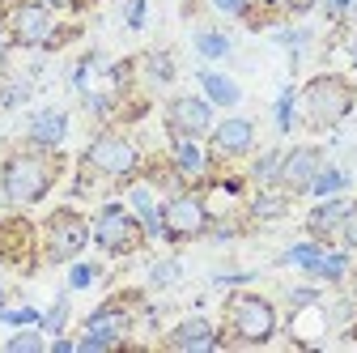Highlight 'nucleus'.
<instances>
[{
  "instance_id": "f257e3e1",
  "label": "nucleus",
  "mask_w": 357,
  "mask_h": 353,
  "mask_svg": "<svg viewBox=\"0 0 357 353\" xmlns=\"http://www.w3.org/2000/svg\"><path fill=\"white\" fill-rule=\"evenodd\" d=\"M56 183V162L43 153H13L5 162V196L13 204H34Z\"/></svg>"
},
{
  "instance_id": "f03ea898",
  "label": "nucleus",
  "mask_w": 357,
  "mask_h": 353,
  "mask_svg": "<svg viewBox=\"0 0 357 353\" xmlns=\"http://www.w3.org/2000/svg\"><path fill=\"white\" fill-rule=\"evenodd\" d=\"M302 98H306V115L315 128H332L353 111V90L344 77H315Z\"/></svg>"
},
{
  "instance_id": "7ed1b4c3",
  "label": "nucleus",
  "mask_w": 357,
  "mask_h": 353,
  "mask_svg": "<svg viewBox=\"0 0 357 353\" xmlns=\"http://www.w3.org/2000/svg\"><path fill=\"white\" fill-rule=\"evenodd\" d=\"M230 328L238 340L247 345H259L277 332V311H273V302L268 298H255V294H238L230 298Z\"/></svg>"
},
{
  "instance_id": "20e7f679",
  "label": "nucleus",
  "mask_w": 357,
  "mask_h": 353,
  "mask_svg": "<svg viewBox=\"0 0 357 353\" xmlns=\"http://www.w3.org/2000/svg\"><path fill=\"white\" fill-rule=\"evenodd\" d=\"M94 239H98L102 251L123 255V251H137V247H141V226H137V217H132L128 209L107 204V209L98 213V222H94Z\"/></svg>"
},
{
  "instance_id": "39448f33",
  "label": "nucleus",
  "mask_w": 357,
  "mask_h": 353,
  "mask_svg": "<svg viewBox=\"0 0 357 353\" xmlns=\"http://www.w3.org/2000/svg\"><path fill=\"white\" fill-rule=\"evenodd\" d=\"M208 226V213L196 196H174L166 209H162V234L183 243V239H196L200 230Z\"/></svg>"
},
{
  "instance_id": "423d86ee",
  "label": "nucleus",
  "mask_w": 357,
  "mask_h": 353,
  "mask_svg": "<svg viewBox=\"0 0 357 353\" xmlns=\"http://www.w3.org/2000/svg\"><path fill=\"white\" fill-rule=\"evenodd\" d=\"M85 239H89V230H85V222L77 213H68V209H60L52 222H47V255L56 260V264H64V260H73L81 247H85Z\"/></svg>"
},
{
  "instance_id": "0eeeda50",
  "label": "nucleus",
  "mask_w": 357,
  "mask_h": 353,
  "mask_svg": "<svg viewBox=\"0 0 357 353\" xmlns=\"http://www.w3.org/2000/svg\"><path fill=\"white\" fill-rule=\"evenodd\" d=\"M85 166H94L102 174H128L137 166V149H132L123 137H98L85 153Z\"/></svg>"
},
{
  "instance_id": "6e6552de",
  "label": "nucleus",
  "mask_w": 357,
  "mask_h": 353,
  "mask_svg": "<svg viewBox=\"0 0 357 353\" xmlns=\"http://www.w3.org/2000/svg\"><path fill=\"white\" fill-rule=\"evenodd\" d=\"M166 123H170L174 137H200L213 123V107L204 98H174L166 111Z\"/></svg>"
},
{
  "instance_id": "1a4fd4ad",
  "label": "nucleus",
  "mask_w": 357,
  "mask_h": 353,
  "mask_svg": "<svg viewBox=\"0 0 357 353\" xmlns=\"http://www.w3.org/2000/svg\"><path fill=\"white\" fill-rule=\"evenodd\" d=\"M315 174H319V149H294V153L281 162L277 179L285 183V192H310Z\"/></svg>"
},
{
  "instance_id": "9d476101",
  "label": "nucleus",
  "mask_w": 357,
  "mask_h": 353,
  "mask_svg": "<svg viewBox=\"0 0 357 353\" xmlns=\"http://www.w3.org/2000/svg\"><path fill=\"white\" fill-rule=\"evenodd\" d=\"M47 34H52V13L43 5H22L13 13V38L22 47H38V43H47Z\"/></svg>"
},
{
  "instance_id": "9b49d317",
  "label": "nucleus",
  "mask_w": 357,
  "mask_h": 353,
  "mask_svg": "<svg viewBox=\"0 0 357 353\" xmlns=\"http://www.w3.org/2000/svg\"><path fill=\"white\" fill-rule=\"evenodd\" d=\"M64 132H68L64 111H38V115L30 119V141L43 145V149H56V145L64 141Z\"/></svg>"
},
{
  "instance_id": "f8f14e48",
  "label": "nucleus",
  "mask_w": 357,
  "mask_h": 353,
  "mask_svg": "<svg viewBox=\"0 0 357 353\" xmlns=\"http://www.w3.org/2000/svg\"><path fill=\"white\" fill-rule=\"evenodd\" d=\"M251 123L247 119H226L217 132H213V145H217V153H247L251 149Z\"/></svg>"
},
{
  "instance_id": "ddd939ff",
  "label": "nucleus",
  "mask_w": 357,
  "mask_h": 353,
  "mask_svg": "<svg viewBox=\"0 0 357 353\" xmlns=\"http://www.w3.org/2000/svg\"><path fill=\"white\" fill-rule=\"evenodd\" d=\"M170 345H174V349H192V353H200V349H213L217 336H213L208 320H188V324H178V328L170 332Z\"/></svg>"
},
{
  "instance_id": "4468645a",
  "label": "nucleus",
  "mask_w": 357,
  "mask_h": 353,
  "mask_svg": "<svg viewBox=\"0 0 357 353\" xmlns=\"http://www.w3.org/2000/svg\"><path fill=\"white\" fill-rule=\"evenodd\" d=\"M344 200H328V204H319L315 213H310V234L315 239H332L336 230H340V217H344Z\"/></svg>"
},
{
  "instance_id": "2eb2a0df",
  "label": "nucleus",
  "mask_w": 357,
  "mask_h": 353,
  "mask_svg": "<svg viewBox=\"0 0 357 353\" xmlns=\"http://www.w3.org/2000/svg\"><path fill=\"white\" fill-rule=\"evenodd\" d=\"M200 81H204V90H208L213 103H221V107H234V103H238V85H234L230 77H221V73H200Z\"/></svg>"
},
{
  "instance_id": "dca6fc26",
  "label": "nucleus",
  "mask_w": 357,
  "mask_h": 353,
  "mask_svg": "<svg viewBox=\"0 0 357 353\" xmlns=\"http://www.w3.org/2000/svg\"><path fill=\"white\" fill-rule=\"evenodd\" d=\"M174 162H178V170H183V174H200L204 170V153H200L196 137H178L174 141Z\"/></svg>"
},
{
  "instance_id": "f3484780",
  "label": "nucleus",
  "mask_w": 357,
  "mask_h": 353,
  "mask_svg": "<svg viewBox=\"0 0 357 353\" xmlns=\"http://www.w3.org/2000/svg\"><path fill=\"white\" fill-rule=\"evenodd\" d=\"M132 204H137V213H141V222H145V230H162V213L153 209V200H149V192L145 188H137V192H132Z\"/></svg>"
},
{
  "instance_id": "a211bd4d",
  "label": "nucleus",
  "mask_w": 357,
  "mask_h": 353,
  "mask_svg": "<svg viewBox=\"0 0 357 353\" xmlns=\"http://www.w3.org/2000/svg\"><path fill=\"white\" fill-rule=\"evenodd\" d=\"M319 260H324V251L315 243H298V247L285 251V264H302V269H310V273L319 269Z\"/></svg>"
},
{
  "instance_id": "6ab92c4d",
  "label": "nucleus",
  "mask_w": 357,
  "mask_h": 353,
  "mask_svg": "<svg viewBox=\"0 0 357 353\" xmlns=\"http://www.w3.org/2000/svg\"><path fill=\"white\" fill-rule=\"evenodd\" d=\"M344 183H349V174H344V170H319V174H315V183H310V192L332 196V192H340Z\"/></svg>"
},
{
  "instance_id": "aec40b11",
  "label": "nucleus",
  "mask_w": 357,
  "mask_h": 353,
  "mask_svg": "<svg viewBox=\"0 0 357 353\" xmlns=\"http://www.w3.org/2000/svg\"><path fill=\"white\" fill-rule=\"evenodd\" d=\"M196 47H200V56L217 60V56H226V52H230V38H226V34H213V30H208V34H200V38H196Z\"/></svg>"
},
{
  "instance_id": "412c9836",
  "label": "nucleus",
  "mask_w": 357,
  "mask_h": 353,
  "mask_svg": "<svg viewBox=\"0 0 357 353\" xmlns=\"http://www.w3.org/2000/svg\"><path fill=\"white\" fill-rule=\"evenodd\" d=\"M344 269H349V260H344V255H324L315 273H319V277H328V281H340V277H344Z\"/></svg>"
},
{
  "instance_id": "4be33fe9",
  "label": "nucleus",
  "mask_w": 357,
  "mask_h": 353,
  "mask_svg": "<svg viewBox=\"0 0 357 353\" xmlns=\"http://www.w3.org/2000/svg\"><path fill=\"white\" fill-rule=\"evenodd\" d=\"M43 315L34 306H22V311H0V324H13V328H26V324H38Z\"/></svg>"
},
{
  "instance_id": "5701e85b",
  "label": "nucleus",
  "mask_w": 357,
  "mask_h": 353,
  "mask_svg": "<svg viewBox=\"0 0 357 353\" xmlns=\"http://www.w3.org/2000/svg\"><path fill=\"white\" fill-rule=\"evenodd\" d=\"M340 239H344V247H357V204H349L340 217Z\"/></svg>"
},
{
  "instance_id": "b1692460",
  "label": "nucleus",
  "mask_w": 357,
  "mask_h": 353,
  "mask_svg": "<svg viewBox=\"0 0 357 353\" xmlns=\"http://www.w3.org/2000/svg\"><path fill=\"white\" fill-rule=\"evenodd\" d=\"M277 128H281V132L294 128V90H285L281 103H277Z\"/></svg>"
},
{
  "instance_id": "393cba45",
  "label": "nucleus",
  "mask_w": 357,
  "mask_h": 353,
  "mask_svg": "<svg viewBox=\"0 0 357 353\" xmlns=\"http://www.w3.org/2000/svg\"><path fill=\"white\" fill-rule=\"evenodd\" d=\"M285 213V196H259L255 200V217H281Z\"/></svg>"
},
{
  "instance_id": "a878e982",
  "label": "nucleus",
  "mask_w": 357,
  "mask_h": 353,
  "mask_svg": "<svg viewBox=\"0 0 357 353\" xmlns=\"http://www.w3.org/2000/svg\"><path fill=\"white\" fill-rule=\"evenodd\" d=\"M64 320H68V302L60 298L52 311H47V320H43V328H47V332H60V328H64Z\"/></svg>"
},
{
  "instance_id": "bb28decb",
  "label": "nucleus",
  "mask_w": 357,
  "mask_h": 353,
  "mask_svg": "<svg viewBox=\"0 0 357 353\" xmlns=\"http://www.w3.org/2000/svg\"><path fill=\"white\" fill-rule=\"evenodd\" d=\"M38 349H43V340L34 332H22V336L9 340V353H38Z\"/></svg>"
},
{
  "instance_id": "cd10ccee",
  "label": "nucleus",
  "mask_w": 357,
  "mask_h": 353,
  "mask_svg": "<svg viewBox=\"0 0 357 353\" xmlns=\"http://www.w3.org/2000/svg\"><path fill=\"white\" fill-rule=\"evenodd\" d=\"M149 73H153V81H170V77H174L170 56H149Z\"/></svg>"
},
{
  "instance_id": "c85d7f7f",
  "label": "nucleus",
  "mask_w": 357,
  "mask_h": 353,
  "mask_svg": "<svg viewBox=\"0 0 357 353\" xmlns=\"http://www.w3.org/2000/svg\"><path fill=\"white\" fill-rule=\"evenodd\" d=\"M277 170H281V158H277V153H268V158L255 166V174H259V179H277Z\"/></svg>"
},
{
  "instance_id": "c756f323",
  "label": "nucleus",
  "mask_w": 357,
  "mask_h": 353,
  "mask_svg": "<svg viewBox=\"0 0 357 353\" xmlns=\"http://www.w3.org/2000/svg\"><path fill=\"white\" fill-rule=\"evenodd\" d=\"M94 277H98V273L89 269V264H77V269H73V290H85L89 281H94Z\"/></svg>"
},
{
  "instance_id": "7c9ffc66",
  "label": "nucleus",
  "mask_w": 357,
  "mask_h": 353,
  "mask_svg": "<svg viewBox=\"0 0 357 353\" xmlns=\"http://www.w3.org/2000/svg\"><path fill=\"white\" fill-rule=\"evenodd\" d=\"M178 277V264H153V281L158 285H170Z\"/></svg>"
},
{
  "instance_id": "2f4dec72",
  "label": "nucleus",
  "mask_w": 357,
  "mask_h": 353,
  "mask_svg": "<svg viewBox=\"0 0 357 353\" xmlns=\"http://www.w3.org/2000/svg\"><path fill=\"white\" fill-rule=\"evenodd\" d=\"M141 22H145V0H128V26L137 30Z\"/></svg>"
},
{
  "instance_id": "473e14b6",
  "label": "nucleus",
  "mask_w": 357,
  "mask_h": 353,
  "mask_svg": "<svg viewBox=\"0 0 357 353\" xmlns=\"http://www.w3.org/2000/svg\"><path fill=\"white\" fill-rule=\"evenodd\" d=\"M315 302V290H294V306H310Z\"/></svg>"
},
{
  "instance_id": "72a5a7b5",
  "label": "nucleus",
  "mask_w": 357,
  "mask_h": 353,
  "mask_svg": "<svg viewBox=\"0 0 357 353\" xmlns=\"http://www.w3.org/2000/svg\"><path fill=\"white\" fill-rule=\"evenodd\" d=\"M213 5H217V9H226V13H238V9H243V0H213Z\"/></svg>"
},
{
  "instance_id": "f704fd0d",
  "label": "nucleus",
  "mask_w": 357,
  "mask_h": 353,
  "mask_svg": "<svg viewBox=\"0 0 357 353\" xmlns=\"http://www.w3.org/2000/svg\"><path fill=\"white\" fill-rule=\"evenodd\" d=\"M310 5H315V0H289V9H294V13H306Z\"/></svg>"
},
{
  "instance_id": "c9c22d12",
  "label": "nucleus",
  "mask_w": 357,
  "mask_h": 353,
  "mask_svg": "<svg viewBox=\"0 0 357 353\" xmlns=\"http://www.w3.org/2000/svg\"><path fill=\"white\" fill-rule=\"evenodd\" d=\"M324 5H328L332 13H340V9H349V5H353V0H324Z\"/></svg>"
},
{
  "instance_id": "e433bc0d",
  "label": "nucleus",
  "mask_w": 357,
  "mask_h": 353,
  "mask_svg": "<svg viewBox=\"0 0 357 353\" xmlns=\"http://www.w3.org/2000/svg\"><path fill=\"white\" fill-rule=\"evenodd\" d=\"M52 5H73V0H52Z\"/></svg>"
},
{
  "instance_id": "4c0bfd02",
  "label": "nucleus",
  "mask_w": 357,
  "mask_h": 353,
  "mask_svg": "<svg viewBox=\"0 0 357 353\" xmlns=\"http://www.w3.org/2000/svg\"><path fill=\"white\" fill-rule=\"evenodd\" d=\"M0 302H5V285H0Z\"/></svg>"
}]
</instances>
